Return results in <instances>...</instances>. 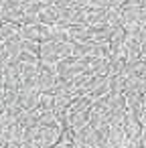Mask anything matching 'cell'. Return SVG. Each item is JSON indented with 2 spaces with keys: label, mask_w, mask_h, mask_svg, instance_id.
Segmentation results:
<instances>
[{
  "label": "cell",
  "mask_w": 146,
  "mask_h": 148,
  "mask_svg": "<svg viewBox=\"0 0 146 148\" xmlns=\"http://www.w3.org/2000/svg\"><path fill=\"white\" fill-rule=\"evenodd\" d=\"M61 126H53V128H41V138H39V146L41 148H53L59 140H61Z\"/></svg>",
  "instance_id": "cell-1"
},
{
  "label": "cell",
  "mask_w": 146,
  "mask_h": 148,
  "mask_svg": "<svg viewBox=\"0 0 146 148\" xmlns=\"http://www.w3.org/2000/svg\"><path fill=\"white\" fill-rule=\"evenodd\" d=\"M59 21H61V8H57V6H41V12H39V25L55 27Z\"/></svg>",
  "instance_id": "cell-2"
},
{
  "label": "cell",
  "mask_w": 146,
  "mask_h": 148,
  "mask_svg": "<svg viewBox=\"0 0 146 148\" xmlns=\"http://www.w3.org/2000/svg\"><path fill=\"white\" fill-rule=\"evenodd\" d=\"M108 25V8H85V27Z\"/></svg>",
  "instance_id": "cell-3"
},
{
  "label": "cell",
  "mask_w": 146,
  "mask_h": 148,
  "mask_svg": "<svg viewBox=\"0 0 146 148\" xmlns=\"http://www.w3.org/2000/svg\"><path fill=\"white\" fill-rule=\"evenodd\" d=\"M39 99H41L39 91H25V89H21L16 106L23 108V110H39Z\"/></svg>",
  "instance_id": "cell-4"
},
{
  "label": "cell",
  "mask_w": 146,
  "mask_h": 148,
  "mask_svg": "<svg viewBox=\"0 0 146 148\" xmlns=\"http://www.w3.org/2000/svg\"><path fill=\"white\" fill-rule=\"evenodd\" d=\"M114 29L110 25H101V27H89V41L93 43H110Z\"/></svg>",
  "instance_id": "cell-5"
},
{
  "label": "cell",
  "mask_w": 146,
  "mask_h": 148,
  "mask_svg": "<svg viewBox=\"0 0 146 148\" xmlns=\"http://www.w3.org/2000/svg\"><path fill=\"white\" fill-rule=\"evenodd\" d=\"M69 43H89V27L71 25L69 27Z\"/></svg>",
  "instance_id": "cell-6"
},
{
  "label": "cell",
  "mask_w": 146,
  "mask_h": 148,
  "mask_svg": "<svg viewBox=\"0 0 146 148\" xmlns=\"http://www.w3.org/2000/svg\"><path fill=\"white\" fill-rule=\"evenodd\" d=\"M89 114H91V110H85V112H79V114H71L69 116V128L77 134V132H81L87 124H89Z\"/></svg>",
  "instance_id": "cell-7"
},
{
  "label": "cell",
  "mask_w": 146,
  "mask_h": 148,
  "mask_svg": "<svg viewBox=\"0 0 146 148\" xmlns=\"http://www.w3.org/2000/svg\"><path fill=\"white\" fill-rule=\"evenodd\" d=\"M19 37L23 41H31V43H41V29L39 25H23L19 31Z\"/></svg>",
  "instance_id": "cell-8"
},
{
  "label": "cell",
  "mask_w": 146,
  "mask_h": 148,
  "mask_svg": "<svg viewBox=\"0 0 146 148\" xmlns=\"http://www.w3.org/2000/svg\"><path fill=\"white\" fill-rule=\"evenodd\" d=\"M89 59H110V43L89 41Z\"/></svg>",
  "instance_id": "cell-9"
},
{
  "label": "cell",
  "mask_w": 146,
  "mask_h": 148,
  "mask_svg": "<svg viewBox=\"0 0 146 148\" xmlns=\"http://www.w3.org/2000/svg\"><path fill=\"white\" fill-rule=\"evenodd\" d=\"M19 124L25 130L39 126V110H23V114L19 116Z\"/></svg>",
  "instance_id": "cell-10"
},
{
  "label": "cell",
  "mask_w": 146,
  "mask_h": 148,
  "mask_svg": "<svg viewBox=\"0 0 146 148\" xmlns=\"http://www.w3.org/2000/svg\"><path fill=\"white\" fill-rule=\"evenodd\" d=\"M55 85H57V75L39 73V93H53Z\"/></svg>",
  "instance_id": "cell-11"
},
{
  "label": "cell",
  "mask_w": 146,
  "mask_h": 148,
  "mask_svg": "<svg viewBox=\"0 0 146 148\" xmlns=\"http://www.w3.org/2000/svg\"><path fill=\"white\" fill-rule=\"evenodd\" d=\"M108 25L112 29H120V27L126 25L124 14H122V8H108Z\"/></svg>",
  "instance_id": "cell-12"
},
{
  "label": "cell",
  "mask_w": 146,
  "mask_h": 148,
  "mask_svg": "<svg viewBox=\"0 0 146 148\" xmlns=\"http://www.w3.org/2000/svg\"><path fill=\"white\" fill-rule=\"evenodd\" d=\"M108 110H126L124 93H108Z\"/></svg>",
  "instance_id": "cell-13"
},
{
  "label": "cell",
  "mask_w": 146,
  "mask_h": 148,
  "mask_svg": "<svg viewBox=\"0 0 146 148\" xmlns=\"http://www.w3.org/2000/svg\"><path fill=\"white\" fill-rule=\"evenodd\" d=\"M108 81H110V93H124L126 91V77L112 75V77H108Z\"/></svg>",
  "instance_id": "cell-14"
},
{
  "label": "cell",
  "mask_w": 146,
  "mask_h": 148,
  "mask_svg": "<svg viewBox=\"0 0 146 148\" xmlns=\"http://www.w3.org/2000/svg\"><path fill=\"white\" fill-rule=\"evenodd\" d=\"M85 110H91V99H89L87 95L73 99V103H71V108H69V114H79V112H85Z\"/></svg>",
  "instance_id": "cell-15"
},
{
  "label": "cell",
  "mask_w": 146,
  "mask_h": 148,
  "mask_svg": "<svg viewBox=\"0 0 146 148\" xmlns=\"http://www.w3.org/2000/svg\"><path fill=\"white\" fill-rule=\"evenodd\" d=\"M53 126H59L55 112H39V128H53Z\"/></svg>",
  "instance_id": "cell-16"
},
{
  "label": "cell",
  "mask_w": 146,
  "mask_h": 148,
  "mask_svg": "<svg viewBox=\"0 0 146 148\" xmlns=\"http://www.w3.org/2000/svg\"><path fill=\"white\" fill-rule=\"evenodd\" d=\"M124 65H126V61H124L122 57H110V59H108V67H110V75H108V77H112V75H122Z\"/></svg>",
  "instance_id": "cell-17"
},
{
  "label": "cell",
  "mask_w": 146,
  "mask_h": 148,
  "mask_svg": "<svg viewBox=\"0 0 146 148\" xmlns=\"http://www.w3.org/2000/svg\"><path fill=\"white\" fill-rule=\"evenodd\" d=\"M142 95L144 93H128L126 95V110H130V112L142 110Z\"/></svg>",
  "instance_id": "cell-18"
},
{
  "label": "cell",
  "mask_w": 146,
  "mask_h": 148,
  "mask_svg": "<svg viewBox=\"0 0 146 148\" xmlns=\"http://www.w3.org/2000/svg\"><path fill=\"white\" fill-rule=\"evenodd\" d=\"M39 112H55V95L53 93H41Z\"/></svg>",
  "instance_id": "cell-19"
},
{
  "label": "cell",
  "mask_w": 146,
  "mask_h": 148,
  "mask_svg": "<svg viewBox=\"0 0 146 148\" xmlns=\"http://www.w3.org/2000/svg\"><path fill=\"white\" fill-rule=\"evenodd\" d=\"M71 57L75 59L89 57V43H71Z\"/></svg>",
  "instance_id": "cell-20"
},
{
  "label": "cell",
  "mask_w": 146,
  "mask_h": 148,
  "mask_svg": "<svg viewBox=\"0 0 146 148\" xmlns=\"http://www.w3.org/2000/svg\"><path fill=\"white\" fill-rule=\"evenodd\" d=\"M122 14H124V21L126 23H138L140 6H128V4H124L122 6Z\"/></svg>",
  "instance_id": "cell-21"
},
{
  "label": "cell",
  "mask_w": 146,
  "mask_h": 148,
  "mask_svg": "<svg viewBox=\"0 0 146 148\" xmlns=\"http://www.w3.org/2000/svg\"><path fill=\"white\" fill-rule=\"evenodd\" d=\"M39 63H21V77H37Z\"/></svg>",
  "instance_id": "cell-22"
},
{
  "label": "cell",
  "mask_w": 146,
  "mask_h": 148,
  "mask_svg": "<svg viewBox=\"0 0 146 148\" xmlns=\"http://www.w3.org/2000/svg\"><path fill=\"white\" fill-rule=\"evenodd\" d=\"M23 79L21 77H4V91H21Z\"/></svg>",
  "instance_id": "cell-23"
},
{
  "label": "cell",
  "mask_w": 146,
  "mask_h": 148,
  "mask_svg": "<svg viewBox=\"0 0 146 148\" xmlns=\"http://www.w3.org/2000/svg\"><path fill=\"white\" fill-rule=\"evenodd\" d=\"M124 41H126V31H124V27L114 29L112 39H110V45H124Z\"/></svg>",
  "instance_id": "cell-24"
},
{
  "label": "cell",
  "mask_w": 146,
  "mask_h": 148,
  "mask_svg": "<svg viewBox=\"0 0 146 148\" xmlns=\"http://www.w3.org/2000/svg\"><path fill=\"white\" fill-rule=\"evenodd\" d=\"M39 49H41V43H31V41H23V51L27 53H33L39 57Z\"/></svg>",
  "instance_id": "cell-25"
},
{
  "label": "cell",
  "mask_w": 146,
  "mask_h": 148,
  "mask_svg": "<svg viewBox=\"0 0 146 148\" xmlns=\"http://www.w3.org/2000/svg\"><path fill=\"white\" fill-rule=\"evenodd\" d=\"M19 61H21V63H39V57H37V55H33V53L23 51V53L19 55Z\"/></svg>",
  "instance_id": "cell-26"
},
{
  "label": "cell",
  "mask_w": 146,
  "mask_h": 148,
  "mask_svg": "<svg viewBox=\"0 0 146 148\" xmlns=\"http://www.w3.org/2000/svg\"><path fill=\"white\" fill-rule=\"evenodd\" d=\"M89 8H110V0H89Z\"/></svg>",
  "instance_id": "cell-27"
},
{
  "label": "cell",
  "mask_w": 146,
  "mask_h": 148,
  "mask_svg": "<svg viewBox=\"0 0 146 148\" xmlns=\"http://www.w3.org/2000/svg\"><path fill=\"white\" fill-rule=\"evenodd\" d=\"M55 6L57 8H73V0H57Z\"/></svg>",
  "instance_id": "cell-28"
},
{
  "label": "cell",
  "mask_w": 146,
  "mask_h": 148,
  "mask_svg": "<svg viewBox=\"0 0 146 148\" xmlns=\"http://www.w3.org/2000/svg\"><path fill=\"white\" fill-rule=\"evenodd\" d=\"M138 23H140L142 27H146V8H142V6H140V14H138Z\"/></svg>",
  "instance_id": "cell-29"
},
{
  "label": "cell",
  "mask_w": 146,
  "mask_h": 148,
  "mask_svg": "<svg viewBox=\"0 0 146 148\" xmlns=\"http://www.w3.org/2000/svg\"><path fill=\"white\" fill-rule=\"evenodd\" d=\"M140 59H144V61H146V43H142V45H140Z\"/></svg>",
  "instance_id": "cell-30"
},
{
  "label": "cell",
  "mask_w": 146,
  "mask_h": 148,
  "mask_svg": "<svg viewBox=\"0 0 146 148\" xmlns=\"http://www.w3.org/2000/svg\"><path fill=\"white\" fill-rule=\"evenodd\" d=\"M126 4H128V6H140L142 0H126Z\"/></svg>",
  "instance_id": "cell-31"
},
{
  "label": "cell",
  "mask_w": 146,
  "mask_h": 148,
  "mask_svg": "<svg viewBox=\"0 0 146 148\" xmlns=\"http://www.w3.org/2000/svg\"><path fill=\"white\" fill-rule=\"evenodd\" d=\"M140 140L146 144V126H142V132H140Z\"/></svg>",
  "instance_id": "cell-32"
},
{
  "label": "cell",
  "mask_w": 146,
  "mask_h": 148,
  "mask_svg": "<svg viewBox=\"0 0 146 148\" xmlns=\"http://www.w3.org/2000/svg\"><path fill=\"white\" fill-rule=\"evenodd\" d=\"M4 148H23V144H16V142H8Z\"/></svg>",
  "instance_id": "cell-33"
},
{
  "label": "cell",
  "mask_w": 146,
  "mask_h": 148,
  "mask_svg": "<svg viewBox=\"0 0 146 148\" xmlns=\"http://www.w3.org/2000/svg\"><path fill=\"white\" fill-rule=\"evenodd\" d=\"M140 124H142V126H146V108L142 110V116H140Z\"/></svg>",
  "instance_id": "cell-34"
},
{
  "label": "cell",
  "mask_w": 146,
  "mask_h": 148,
  "mask_svg": "<svg viewBox=\"0 0 146 148\" xmlns=\"http://www.w3.org/2000/svg\"><path fill=\"white\" fill-rule=\"evenodd\" d=\"M142 108H146V93L142 95Z\"/></svg>",
  "instance_id": "cell-35"
},
{
  "label": "cell",
  "mask_w": 146,
  "mask_h": 148,
  "mask_svg": "<svg viewBox=\"0 0 146 148\" xmlns=\"http://www.w3.org/2000/svg\"><path fill=\"white\" fill-rule=\"evenodd\" d=\"M142 85H144V93H146V77H142Z\"/></svg>",
  "instance_id": "cell-36"
},
{
  "label": "cell",
  "mask_w": 146,
  "mask_h": 148,
  "mask_svg": "<svg viewBox=\"0 0 146 148\" xmlns=\"http://www.w3.org/2000/svg\"><path fill=\"white\" fill-rule=\"evenodd\" d=\"M0 53H4V43L0 41Z\"/></svg>",
  "instance_id": "cell-37"
},
{
  "label": "cell",
  "mask_w": 146,
  "mask_h": 148,
  "mask_svg": "<svg viewBox=\"0 0 146 148\" xmlns=\"http://www.w3.org/2000/svg\"><path fill=\"white\" fill-rule=\"evenodd\" d=\"M0 85H4V75H0Z\"/></svg>",
  "instance_id": "cell-38"
},
{
  "label": "cell",
  "mask_w": 146,
  "mask_h": 148,
  "mask_svg": "<svg viewBox=\"0 0 146 148\" xmlns=\"http://www.w3.org/2000/svg\"><path fill=\"white\" fill-rule=\"evenodd\" d=\"M140 6H142V8H146V0H142V4H140Z\"/></svg>",
  "instance_id": "cell-39"
},
{
  "label": "cell",
  "mask_w": 146,
  "mask_h": 148,
  "mask_svg": "<svg viewBox=\"0 0 146 148\" xmlns=\"http://www.w3.org/2000/svg\"><path fill=\"white\" fill-rule=\"evenodd\" d=\"M0 148H4V146H0Z\"/></svg>",
  "instance_id": "cell-40"
}]
</instances>
